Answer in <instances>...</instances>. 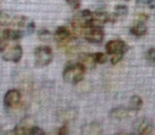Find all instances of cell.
Wrapping results in <instances>:
<instances>
[{
  "instance_id": "obj_1",
  "label": "cell",
  "mask_w": 155,
  "mask_h": 135,
  "mask_svg": "<svg viewBox=\"0 0 155 135\" xmlns=\"http://www.w3.org/2000/svg\"><path fill=\"white\" fill-rule=\"evenodd\" d=\"M22 48L18 43H11L8 40L0 37V55L5 61L18 62L22 57Z\"/></svg>"
},
{
  "instance_id": "obj_2",
  "label": "cell",
  "mask_w": 155,
  "mask_h": 135,
  "mask_svg": "<svg viewBox=\"0 0 155 135\" xmlns=\"http://www.w3.org/2000/svg\"><path fill=\"white\" fill-rule=\"evenodd\" d=\"M86 70V68L82 66L81 64H79V62L70 64V66L65 67V69L63 70V80L71 84H78V82H80L84 79Z\"/></svg>"
},
{
  "instance_id": "obj_3",
  "label": "cell",
  "mask_w": 155,
  "mask_h": 135,
  "mask_svg": "<svg viewBox=\"0 0 155 135\" xmlns=\"http://www.w3.org/2000/svg\"><path fill=\"white\" fill-rule=\"evenodd\" d=\"M35 66L37 68H45L49 66L53 60V52L48 45L37 47L34 51Z\"/></svg>"
},
{
  "instance_id": "obj_4",
  "label": "cell",
  "mask_w": 155,
  "mask_h": 135,
  "mask_svg": "<svg viewBox=\"0 0 155 135\" xmlns=\"http://www.w3.org/2000/svg\"><path fill=\"white\" fill-rule=\"evenodd\" d=\"M54 38L57 41L59 47L69 48L76 37H75V35L73 34V32L71 31V29H69V28H67V27H59L55 31Z\"/></svg>"
},
{
  "instance_id": "obj_5",
  "label": "cell",
  "mask_w": 155,
  "mask_h": 135,
  "mask_svg": "<svg viewBox=\"0 0 155 135\" xmlns=\"http://www.w3.org/2000/svg\"><path fill=\"white\" fill-rule=\"evenodd\" d=\"M117 20L116 16L113 14H109L107 12H95L93 13L92 21H91V28L92 27H100L102 28V25H106L107 22H115Z\"/></svg>"
},
{
  "instance_id": "obj_6",
  "label": "cell",
  "mask_w": 155,
  "mask_h": 135,
  "mask_svg": "<svg viewBox=\"0 0 155 135\" xmlns=\"http://www.w3.org/2000/svg\"><path fill=\"white\" fill-rule=\"evenodd\" d=\"M128 45L126 44L124 40L120 39H114V40H110L107 42L106 44V51L109 55H119L123 54L124 55L127 51H128Z\"/></svg>"
},
{
  "instance_id": "obj_7",
  "label": "cell",
  "mask_w": 155,
  "mask_h": 135,
  "mask_svg": "<svg viewBox=\"0 0 155 135\" xmlns=\"http://www.w3.org/2000/svg\"><path fill=\"white\" fill-rule=\"evenodd\" d=\"M84 39L91 43H100L104 38V29L100 27L89 28L84 33Z\"/></svg>"
},
{
  "instance_id": "obj_8",
  "label": "cell",
  "mask_w": 155,
  "mask_h": 135,
  "mask_svg": "<svg viewBox=\"0 0 155 135\" xmlns=\"http://www.w3.org/2000/svg\"><path fill=\"white\" fill-rule=\"evenodd\" d=\"M21 93L16 89H11L4 95V104L8 108H15L20 104Z\"/></svg>"
},
{
  "instance_id": "obj_9",
  "label": "cell",
  "mask_w": 155,
  "mask_h": 135,
  "mask_svg": "<svg viewBox=\"0 0 155 135\" xmlns=\"http://www.w3.org/2000/svg\"><path fill=\"white\" fill-rule=\"evenodd\" d=\"M79 64H81L86 69L92 70L95 68L96 64L95 59H94V55L90 53H81L79 55V60H78Z\"/></svg>"
},
{
  "instance_id": "obj_10",
  "label": "cell",
  "mask_w": 155,
  "mask_h": 135,
  "mask_svg": "<svg viewBox=\"0 0 155 135\" xmlns=\"http://www.w3.org/2000/svg\"><path fill=\"white\" fill-rule=\"evenodd\" d=\"M136 130L140 135H149L152 131V123L147 118H141L137 121Z\"/></svg>"
},
{
  "instance_id": "obj_11",
  "label": "cell",
  "mask_w": 155,
  "mask_h": 135,
  "mask_svg": "<svg viewBox=\"0 0 155 135\" xmlns=\"http://www.w3.org/2000/svg\"><path fill=\"white\" fill-rule=\"evenodd\" d=\"M102 129L98 123H90L84 126L82 128V135H101Z\"/></svg>"
},
{
  "instance_id": "obj_12",
  "label": "cell",
  "mask_w": 155,
  "mask_h": 135,
  "mask_svg": "<svg viewBox=\"0 0 155 135\" xmlns=\"http://www.w3.org/2000/svg\"><path fill=\"white\" fill-rule=\"evenodd\" d=\"M17 16L12 15L10 12L6 11H0V25L1 27H8V25H15Z\"/></svg>"
},
{
  "instance_id": "obj_13",
  "label": "cell",
  "mask_w": 155,
  "mask_h": 135,
  "mask_svg": "<svg viewBox=\"0 0 155 135\" xmlns=\"http://www.w3.org/2000/svg\"><path fill=\"white\" fill-rule=\"evenodd\" d=\"M111 118L116 119V120H120V119L126 118L129 115V110L124 107H116V108L112 109L109 113Z\"/></svg>"
},
{
  "instance_id": "obj_14",
  "label": "cell",
  "mask_w": 155,
  "mask_h": 135,
  "mask_svg": "<svg viewBox=\"0 0 155 135\" xmlns=\"http://www.w3.org/2000/svg\"><path fill=\"white\" fill-rule=\"evenodd\" d=\"M148 32L147 25L143 22H136L135 25H133L130 28V33L131 35L135 37H141L143 35H146Z\"/></svg>"
},
{
  "instance_id": "obj_15",
  "label": "cell",
  "mask_w": 155,
  "mask_h": 135,
  "mask_svg": "<svg viewBox=\"0 0 155 135\" xmlns=\"http://www.w3.org/2000/svg\"><path fill=\"white\" fill-rule=\"evenodd\" d=\"M141 107H143V99H141L140 96L134 95V96H132L129 99V106H128L129 110L138 111Z\"/></svg>"
},
{
  "instance_id": "obj_16",
  "label": "cell",
  "mask_w": 155,
  "mask_h": 135,
  "mask_svg": "<svg viewBox=\"0 0 155 135\" xmlns=\"http://www.w3.org/2000/svg\"><path fill=\"white\" fill-rule=\"evenodd\" d=\"M114 15L117 18L126 17L127 15H128V6L124 5V4H118V5H116L114 10Z\"/></svg>"
},
{
  "instance_id": "obj_17",
  "label": "cell",
  "mask_w": 155,
  "mask_h": 135,
  "mask_svg": "<svg viewBox=\"0 0 155 135\" xmlns=\"http://www.w3.org/2000/svg\"><path fill=\"white\" fill-rule=\"evenodd\" d=\"M75 116H76V112L74 110H65V111H62L61 118L63 119V120H71V119H73Z\"/></svg>"
},
{
  "instance_id": "obj_18",
  "label": "cell",
  "mask_w": 155,
  "mask_h": 135,
  "mask_svg": "<svg viewBox=\"0 0 155 135\" xmlns=\"http://www.w3.org/2000/svg\"><path fill=\"white\" fill-rule=\"evenodd\" d=\"M146 58L152 64H155V48H150L146 53Z\"/></svg>"
},
{
  "instance_id": "obj_19",
  "label": "cell",
  "mask_w": 155,
  "mask_h": 135,
  "mask_svg": "<svg viewBox=\"0 0 155 135\" xmlns=\"http://www.w3.org/2000/svg\"><path fill=\"white\" fill-rule=\"evenodd\" d=\"M94 55V59H95L96 64H104L107 61V55L101 52H98V53H95L93 54Z\"/></svg>"
},
{
  "instance_id": "obj_20",
  "label": "cell",
  "mask_w": 155,
  "mask_h": 135,
  "mask_svg": "<svg viewBox=\"0 0 155 135\" xmlns=\"http://www.w3.org/2000/svg\"><path fill=\"white\" fill-rule=\"evenodd\" d=\"M30 135H45V133L41 128L34 126V127H31V129H30Z\"/></svg>"
},
{
  "instance_id": "obj_21",
  "label": "cell",
  "mask_w": 155,
  "mask_h": 135,
  "mask_svg": "<svg viewBox=\"0 0 155 135\" xmlns=\"http://www.w3.org/2000/svg\"><path fill=\"white\" fill-rule=\"evenodd\" d=\"M135 19H136V22H143L145 23L146 21L149 19V17H148V15L145 14V13H138V14L135 15Z\"/></svg>"
},
{
  "instance_id": "obj_22",
  "label": "cell",
  "mask_w": 155,
  "mask_h": 135,
  "mask_svg": "<svg viewBox=\"0 0 155 135\" xmlns=\"http://www.w3.org/2000/svg\"><path fill=\"white\" fill-rule=\"evenodd\" d=\"M65 2H67L72 8H74V10L79 8L80 4H81V0H65Z\"/></svg>"
},
{
  "instance_id": "obj_23",
  "label": "cell",
  "mask_w": 155,
  "mask_h": 135,
  "mask_svg": "<svg viewBox=\"0 0 155 135\" xmlns=\"http://www.w3.org/2000/svg\"><path fill=\"white\" fill-rule=\"evenodd\" d=\"M57 135H69V127H68L67 123H64L63 126L58 129Z\"/></svg>"
},
{
  "instance_id": "obj_24",
  "label": "cell",
  "mask_w": 155,
  "mask_h": 135,
  "mask_svg": "<svg viewBox=\"0 0 155 135\" xmlns=\"http://www.w3.org/2000/svg\"><path fill=\"white\" fill-rule=\"evenodd\" d=\"M39 38L43 39V40L49 39L50 38V31H48V30H45V29H42L41 31H39Z\"/></svg>"
},
{
  "instance_id": "obj_25",
  "label": "cell",
  "mask_w": 155,
  "mask_h": 135,
  "mask_svg": "<svg viewBox=\"0 0 155 135\" xmlns=\"http://www.w3.org/2000/svg\"><path fill=\"white\" fill-rule=\"evenodd\" d=\"M123 57H124L123 54H119V55H112V57H111V64H117L121 59H123Z\"/></svg>"
},
{
  "instance_id": "obj_26",
  "label": "cell",
  "mask_w": 155,
  "mask_h": 135,
  "mask_svg": "<svg viewBox=\"0 0 155 135\" xmlns=\"http://www.w3.org/2000/svg\"><path fill=\"white\" fill-rule=\"evenodd\" d=\"M35 29H36V25H35V22H34V21H29V23H28L27 28H25V30H27L28 33L32 34L33 32L35 31Z\"/></svg>"
},
{
  "instance_id": "obj_27",
  "label": "cell",
  "mask_w": 155,
  "mask_h": 135,
  "mask_svg": "<svg viewBox=\"0 0 155 135\" xmlns=\"http://www.w3.org/2000/svg\"><path fill=\"white\" fill-rule=\"evenodd\" d=\"M145 3L147 4L150 8H155V0H145Z\"/></svg>"
},
{
  "instance_id": "obj_28",
  "label": "cell",
  "mask_w": 155,
  "mask_h": 135,
  "mask_svg": "<svg viewBox=\"0 0 155 135\" xmlns=\"http://www.w3.org/2000/svg\"><path fill=\"white\" fill-rule=\"evenodd\" d=\"M4 133H5V131H3L2 129H0V135H4Z\"/></svg>"
},
{
  "instance_id": "obj_29",
  "label": "cell",
  "mask_w": 155,
  "mask_h": 135,
  "mask_svg": "<svg viewBox=\"0 0 155 135\" xmlns=\"http://www.w3.org/2000/svg\"><path fill=\"white\" fill-rule=\"evenodd\" d=\"M115 135H127V134H124V133H118V134H115Z\"/></svg>"
},
{
  "instance_id": "obj_30",
  "label": "cell",
  "mask_w": 155,
  "mask_h": 135,
  "mask_svg": "<svg viewBox=\"0 0 155 135\" xmlns=\"http://www.w3.org/2000/svg\"><path fill=\"white\" fill-rule=\"evenodd\" d=\"M0 8H1V2H0Z\"/></svg>"
},
{
  "instance_id": "obj_31",
  "label": "cell",
  "mask_w": 155,
  "mask_h": 135,
  "mask_svg": "<svg viewBox=\"0 0 155 135\" xmlns=\"http://www.w3.org/2000/svg\"><path fill=\"white\" fill-rule=\"evenodd\" d=\"M127 1H129V0H127Z\"/></svg>"
}]
</instances>
